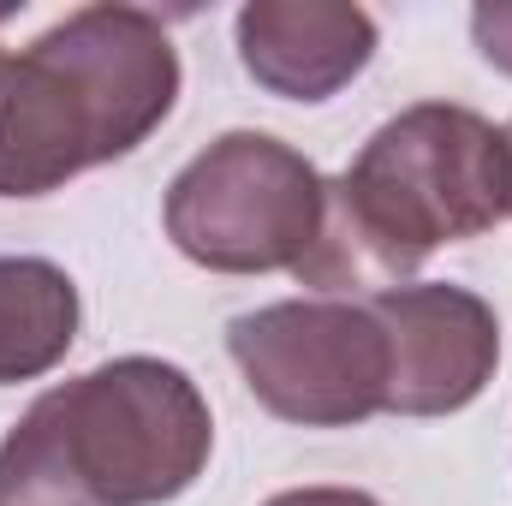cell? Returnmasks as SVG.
Returning a JSON list of instances; mask_svg holds the SVG:
<instances>
[{
  "label": "cell",
  "mask_w": 512,
  "mask_h": 506,
  "mask_svg": "<svg viewBox=\"0 0 512 506\" xmlns=\"http://www.w3.org/2000/svg\"><path fill=\"white\" fill-rule=\"evenodd\" d=\"M507 215V131L459 102H417L370 131L358 161L322 185V233L298 280L322 298H376L411 286L441 245L483 239Z\"/></svg>",
  "instance_id": "obj_1"
},
{
  "label": "cell",
  "mask_w": 512,
  "mask_h": 506,
  "mask_svg": "<svg viewBox=\"0 0 512 506\" xmlns=\"http://www.w3.org/2000/svg\"><path fill=\"white\" fill-rule=\"evenodd\" d=\"M179 48L143 6L96 0L0 48V197H48L149 143L179 102Z\"/></svg>",
  "instance_id": "obj_2"
},
{
  "label": "cell",
  "mask_w": 512,
  "mask_h": 506,
  "mask_svg": "<svg viewBox=\"0 0 512 506\" xmlns=\"http://www.w3.org/2000/svg\"><path fill=\"white\" fill-rule=\"evenodd\" d=\"M215 453L203 387L167 358H108L48 387L0 441V506H167Z\"/></svg>",
  "instance_id": "obj_3"
},
{
  "label": "cell",
  "mask_w": 512,
  "mask_h": 506,
  "mask_svg": "<svg viewBox=\"0 0 512 506\" xmlns=\"http://www.w3.org/2000/svg\"><path fill=\"white\" fill-rule=\"evenodd\" d=\"M322 173L268 131H221L161 203L173 251L209 274H298L322 233Z\"/></svg>",
  "instance_id": "obj_4"
},
{
  "label": "cell",
  "mask_w": 512,
  "mask_h": 506,
  "mask_svg": "<svg viewBox=\"0 0 512 506\" xmlns=\"http://www.w3.org/2000/svg\"><path fill=\"white\" fill-rule=\"evenodd\" d=\"M256 405L298 429H352L387 411V334L364 298H286L227 322Z\"/></svg>",
  "instance_id": "obj_5"
},
{
  "label": "cell",
  "mask_w": 512,
  "mask_h": 506,
  "mask_svg": "<svg viewBox=\"0 0 512 506\" xmlns=\"http://www.w3.org/2000/svg\"><path fill=\"white\" fill-rule=\"evenodd\" d=\"M387 334V417H453L501 370L495 304L453 280H411L364 298Z\"/></svg>",
  "instance_id": "obj_6"
},
{
  "label": "cell",
  "mask_w": 512,
  "mask_h": 506,
  "mask_svg": "<svg viewBox=\"0 0 512 506\" xmlns=\"http://www.w3.org/2000/svg\"><path fill=\"white\" fill-rule=\"evenodd\" d=\"M239 66L280 102H328L376 60V18L352 0H251L233 18Z\"/></svg>",
  "instance_id": "obj_7"
},
{
  "label": "cell",
  "mask_w": 512,
  "mask_h": 506,
  "mask_svg": "<svg viewBox=\"0 0 512 506\" xmlns=\"http://www.w3.org/2000/svg\"><path fill=\"white\" fill-rule=\"evenodd\" d=\"M84 304L60 262L0 256V387L48 376L78 340Z\"/></svg>",
  "instance_id": "obj_8"
},
{
  "label": "cell",
  "mask_w": 512,
  "mask_h": 506,
  "mask_svg": "<svg viewBox=\"0 0 512 506\" xmlns=\"http://www.w3.org/2000/svg\"><path fill=\"white\" fill-rule=\"evenodd\" d=\"M471 42H477V54H483L495 72L512 78V0H483V6H471Z\"/></svg>",
  "instance_id": "obj_9"
},
{
  "label": "cell",
  "mask_w": 512,
  "mask_h": 506,
  "mask_svg": "<svg viewBox=\"0 0 512 506\" xmlns=\"http://www.w3.org/2000/svg\"><path fill=\"white\" fill-rule=\"evenodd\" d=\"M262 506H382L376 495H364V489H334V483H316V489H286V495H274V501Z\"/></svg>",
  "instance_id": "obj_10"
},
{
  "label": "cell",
  "mask_w": 512,
  "mask_h": 506,
  "mask_svg": "<svg viewBox=\"0 0 512 506\" xmlns=\"http://www.w3.org/2000/svg\"><path fill=\"white\" fill-rule=\"evenodd\" d=\"M501 131H507V155H512V120H507V126H501Z\"/></svg>",
  "instance_id": "obj_11"
},
{
  "label": "cell",
  "mask_w": 512,
  "mask_h": 506,
  "mask_svg": "<svg viewBox=\"0 0 512 506\" xmlns=\"http://www.w3.org/2000/svg\"><path fill=\"white\" fill-rule=\"evenodd\" d=\"M6 18H12V6H0V24H6Z\"/></svg>",
  "instance_id": "obj_12"
}]
</instances>
